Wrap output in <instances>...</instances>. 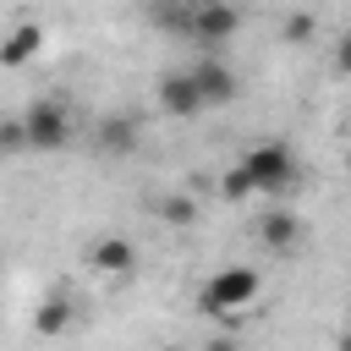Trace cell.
<instances>
[{"instance_id": "obj_20", "label": "cell", "mask_w": 351, "mask_h": 351, "mask_svg": "<svg viewBox=\"0 0 351 351\" xmlns=\"http://www.w3.org/2000/svg\"><path fill=\"white\" fill-rule=\"evenodd\" d=\"M192 5H236V0H192Z\"/></svg>"}, {"instance_id": "obj_8", "label": "cell", "mask_w": 351, "mask_h": 351, "mask_svg": "<svg viewBox=\"0 0 351 351\" xmlns=\"http://www.w3.org/2000/svg\"><path fill=\"white\" fill-rule=\"evenodd\" d=\"M252 236H258L263 252H291V247H302V219H296L291 208H269V214L252 225Z\"/></svg>"}, {"instance_id": "obj_10", "label": "cell", "mask_w": 351, "mask_h": 351, "mask_svg": "<svg viewBox=\"0 0 351 351\" xmlns=\"http://www.w3.org/2000/svg\"><path fill=\"white\" fill-rule=\"evenodd\" d=\"M71 318H77V307H71V291H49V296L38 302V313H33V335L55 340V335H66V329H71Z\"/></svg>"}, {"instance_id": "obj_17", "label": "cell", "mask_w": 351, "mask_h": 351, "mask_svg": "<svg viewBox=\"0 0 351 351\" xmlns=\"http://www.w3.org/2000/svg\"><path fill=\"white\" fill-rule=\"evenodd\" d=\"M335 71H346V77H351V33L335 44Z\"/></svg>"}, {"instance_id": "obj_9", "label": "cell", "mask_w": 351, "mask_h": 351, "mask_svg": "<svg viewBox=\"0 0 351 351\" xmlns=\"http://www.w3.org/2000/svg\"><path fill=\"white\" fill-rule=\"evenodd\" d=\"M38 49H44V22H16V27L0 38V66H5V71H22Z\"/></svg>"}, {"instance_id": "obj_14", "label": "cell", "mask_w": 351, "mask_h": 351, "mask_svg": "<svg viewBox=\"0 0 351 351\" xmlns=\"http://www.w3.org/2000/svg\"><path fill=\"white\" fill-rule=\"evenodd\" d=\"M219 197H225V203H247V197H258V192H252V176H247L241 165H230V170L219 176Z\"/></svg>"}, {"instance_id": "obj_18", "label": "cell", "mask_w": 351, "mask_h": 351, "mask_svg": "<svg viewBox=\"0 0 351 351\" xmlns=\"http://www.w3.org/2000/svg\"><path fill=\"white\" fill-rule=\"evenodd\" d=\"M203 351H241V346H236V340H219V335H214V340H203Z\"/></svg>"}, {"instance_id": "obj_5", "label": "cell", "mask_w": 351, "mask_h": 351, "mask_svg": "<svg viewBox=\"0 0 351 351\" xmlns=\"http://www.w3.org/2000/svg\"><path fill=\"white\" fill-rule=\"evenodd\" d=\"M236 33H241V11H236V5H192V27H186V38L203 44L208 55H219V44H230Z\"/></svg>"}, {"instance_id": "obj_7", "label": "cell", "mask_w": 351, "mask_h": 351, "mask_svg": "<svg viewBox=\"0 0 351 351\" xmlns=\"http://www.w3.org/2000/svg\"><path fill=\"white\" fill-rule=\"evenodd\" d=\"M159 110H165V115H176V121H192V115L203 110L192 71H165V77H159Z\"/></svg>"}, {"instance_id": "obj_1", "label": "cell", "mask_w": 351, "mask_h": 351, "mask_svg": "<svg viewBox=\"0 0 351 351\" xmlns=\"http://www.w3.org/2000/svg\"><path fill=\"white\" fill-rule=\"evenodd\" d=\"M258 291H263V274H258V269H247V263H230V269H219V274L197 291V307H203L208 318L247 313V307L258 302Z\"/></svg>"}, {"instance_id": "obj_2", "label": "cell", "mask_w": 351, "mask_h": 351, "mask_svg": "<svg viewBox=\"0 0 351 351\" xmlns=\"http://www.w3.org/2000/svg\"><path fill=\"white\" fill-rule=\"evenodd\" d=\"M241 170L252 176V192H291L302 181V165L291 154V143L269 137V143H252V154L241 159Z\"/></svg>"}, {"instance_id": "obj_6", "label": "cell", "mask_w": 351, "mask_h": 351, "mask_svg": "<svg viewBox=\"0 0 351 351\" xmlns=\"http://www.w3.org/2000/svg\"><path fill=\"white\" fill-rule=\"evenodd\" d=\"M192 82H197L203 110H208V104H236V99H241V77H236V66L219 60V55H203V60L192 66Z\"/></svg>"}, {"instance_id": "obj_15", "label": "cell", "mask_w": 351, "mask_h": 351, "mask_svg": "<svg viewBox=\"0 0 351 351\" xmlns=\"http://www.w3.org/2000/svg\"><path fill=\"white\" fill-rule=\"evenodd\" d=\"M313 33H318V16H313V11H291V16L280 22V38H285V44H307Z\"/></svg>"}, {"instance_id": "obj_12", "label": "cell", "mask_w": 351, "mask_h": 351, "mask_svg": "<svg viewBox=\"0 0 351 351\" xmlns=\"http://www.w3.org/2000/svg\"><path fill=\"white\" fill-rule=\"evenodd\" d=\"M148 22H154L159 33H181V38H186V27H192V0H148Z\"/></svg>"}, {"instance_id": "obj_13", "label": "cell", "mask_w": 351, "mask_h": 351, "mask_svg": "<svg viewBox=\"0 0 351 351\" xmlns=\"http://www.w3.org/2000/svg\"><path fill=\"white\" fill-rule=\"evenodd\" d=\"M159 219L176 225V230L197 225V197H192V192H165V197H159Z\"/></svg>"}, {"instance_id": "obj_3", "label": "cell", "mask_w": 351, "mask_h": 351, "mask_svg": "<svg viewBox=\"0 0 351 351\" xmlns=\"http://www.w3.org/2000/svg\"><path fill=\"white\" fill-rule=\"evenodd\" d=\"M22 132H27V148H38V154H55V148H66L71 143V110L60 104V99H33L27 110H22Z\"/></svg>"}, {"instance_id": "obj_11", "label": "cell", "mask_w": 351, "mask_h": 351, "mask_svg": "<svg viewBox=\"0 0 351 351\" xmlns=\"http://www.w3.org/2000/svg\"><path fill=\"white\" fill-rule=\"evenodd\" d=\"M93 143L104 154H137V121L132 115H104L99 132H93Z\"/></svg>"}, {"instance_id": "obj_19", "label": "cell", "mask_w": 351, "mask_h": 351, "mask_svg": "<svg viewBox=\"0 0 351 351\" xmlns=\"http://www.w3.org/2000/svg\"><path fill=\"white\" fill-rule=\"evenodd\" d=\"M335 351H351V335H340V340H335Z\"/></svg>"}, {"instance_id": "obj_16", "label": "cell", "mask_w": 351, "mask_h": 351, "mask_svg": "<svg viewBox=\"0 0 351 351\" xmlns=\"http://www.w3.org/2000/svg\"><path fill=\"white\" fill-rule=\"evenodd\" d=\"M27 148V132H22V115L16 121H0V154H22Z\"/></svg>"}, {"instance_id": "obj_4", "label": "cell", "mask_w": 351, "mask_h": 351, "mask_svg": "<svg viewBox=\"0 0 351 351\" xmlns=\"http://www.w3.org/2000/svg\"><path fill=\"white\" fill-rule=\"evenodd\" d=\"M82 263L99 274V280H132L137 274V241L132 236H93Z\"/></svg>"}]
</instances>
